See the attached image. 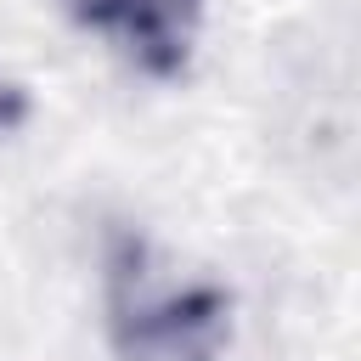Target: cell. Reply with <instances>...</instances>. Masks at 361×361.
Masks as SVG:
<instances>
[{
  "instance_id": "1",
  "label": "cell",
  "mask_w": 361,
  "mask_h": 361,
  "mask_svg": "<svg viewBox=\"0 0 361 361\" xmlns=\"http://www.w3.org/2000/svg\"><path fill=\"white\" fill-rule=\"evenodd\" d=\"M231 333V299L209 282H152L141 248L113 265V344L124 361H214Z\"/></svg>"
},
{
  "instance_id": "2",
  "label": "cell",
  "mask_w": 361,
  "mask_h": 361,
  "mask_svg": "<svg viewBox=\"0 0 361 361\" xmlns=\"http://www.w3.org/2000/svg\"><path fill=\"white\" fill-rule=\"evenodd\" d=\"M62 6L85 28L118 39L130 62H141L147 73H180L203 17V0H62Z\"/></svg>"
}]
</instances>
